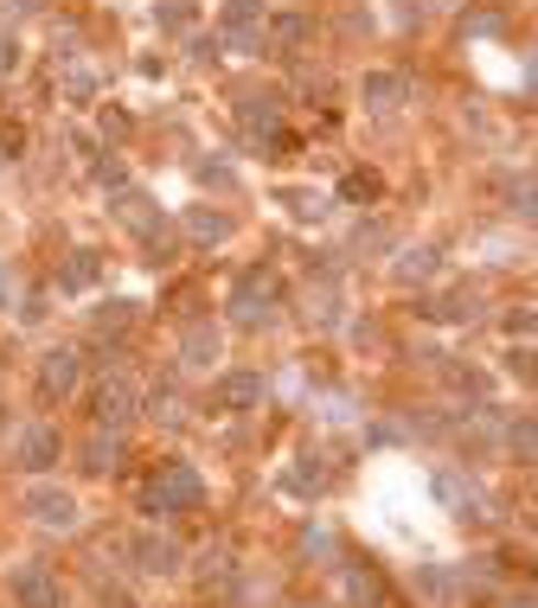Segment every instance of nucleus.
I'll return each instance as SVG.
<instances>
[{
  "label": "nucleus",
  "instance_id": "obj_1",
  "mask_svg": "<svg viewBox=\"0 0 538 608\" xmlns=\"http://www.w3.org/2000/svg\"><path fill=\"white\" fill-rule=\"evenodd\" d=\"M199 499H205V481L192 474L187 461H167L160 474H154L148 487H142V513H199Z\"/></svg>",
  "mask_w": 538,
  "mask_h": 608
},
{
  "label": "nucleus",
  "instance_id": "obj_2",
  "mask_svg": "<svg viewBox=\"0 0 538 608\" xmlns=\"http://www.w3.org/2000/svg\"><path fill=\"white\" fill-rule=\"evenodd\" d=\"M269 307H276V282H269L264 269H244L237 289H231V320L237 327H264Z\"/></svg>",
  "mask_w": 538,
  "mask_h": 608
},
{
  "label": "nucleus",
  "instance_id": "obj_3",
  "mask_svg": "<svg viewBox=\"0 0 538 608\" xmlns=\"http://www.w3.org/2000/svg\"><path fill=\"white\" fill-rule=\"evenodd\" d=\"M77 379H83V359H77L71 346H52V352L38 359V397H45V404H65L77 391Z\"/></svg>",
  "mask_w": 538,
  "mask_h": 608
},
{
  "label": "nucleus",
  "instance_id": "obj_4",
  "mask_svg": "<svg viewBox=\"0 0 538 608\" xmlns=\"http://www.w3.org/2000/svg\"><path fill=\"white\" fill-rule=\"evenodd\" d=\"M128 417H135V391H128L122 379H103L97 391H90V423H97V429L122 436V429H128Z\"/></svg>",
  "mask_w": 538,
  "mask_h": 608
},
{
  "label": "nucleus",
  "instance_id": "obj_5",
  "mask_svg": "<svg viewBox=\"0 0 538 608\" xmlns=\"http://www.w3.org/2000/svg\"><path fill=\"white\" fill-rule=\"evenodd\" d=\"M212 410L244 417V410H264V372H225L212 384Z\"/></svg>",
  "mask_w": 538,
  "mask_h": 608
},
{
  "label": "nucleus",
  "instance_id": "obj_6",
  "mask_svg": "<svg viewBox=\"0 0 538 608\" xmlns=\"http://www.w3.org/2000/svg\"><path fill=\"white\" fill-rule=\"evenodd\" d=\"M13 603L20 608H65V583H58V571H45V564H20L13 571Z\"/></svg>",
  "mask_w": 538,
  "mask_h": 608
},
{
  "label": "nucleus",
  "instance_id": "obj_7",
  "mask_svg": "<svg viewBox=\"0 0 538 608\" xmlns=\"http://www.w3.org/2000/svg\"><path fill=\"white\" fill-rule=\"evenodd\" d=\"M65 455V436L52 429V423H33V429H20V442H13V461L26 468V474H45V468H58Z\"/></svg>",
  "mask_w": 538,
  "mask_h": 608
},
{
  "label": "nucleus",
  "instance_id": "obj_8",
  "mask_svg": "<svg viewBox=\"0 0 538 608\" xmlns=\"http://www.w3.org/2000/svg\"><path fill=\"white\" fill-rule=\"evenodd\" d=\"M128 551H135V564H142L148 576H173V571H180V558H187V551H180V538H167V532H135Z\"/></svg>",
  "mask_w": 538,
  "mask_h": 608
},
{
  "label": "nucleus",
  "instance_id": "obj_9",
  "mask_svg": "<svg viewBox=\"0 0 538 608\" xmlns=\"http://www.w3.org/2000/svg\"><path fill=\"white\" fill-rule=\"evenodd\" d=\"M26 513H33L38 526H58V532L77 526V499L65 494V487H33V494H26Z\"/></svg>",
  "mask_w": 538,
  "mask_h": 608
},
{
  "label": "nucleus",
  "instance_id": "obj_10",
  "mask_svg": "<svg viewBox=\"0 0 538 608\" xmlns=\"http://www.w3.org/2000/svg\"><path fill=\"white\" fill-rule=\"evenodd\" d=\"M218 26H225V38H231V45H250V38L264 33V0H231Z\"/></svg>",
  "mask_w": 538,
  "mask_h": 608
},
{
  "label": "nucleus",
  "instance_id": "obj_11",
  "mask_svg": "<svg viewBox=\"0 0 538 608\" xmlns=\"http://www.w3.org/2000/svg\"><path fill=\"white\" fill-rule=\"evenodd\" d=\"M218 327H212V320H192L187 327V340H180V352H187V365H199V372H205V365H212V359H218Z\"/></svg>",
  "mask_w": 538,
  "mask_h": 608
},
{
  "label": "nucleus",
  "instance_id": "obj_12",
  "mask_svg": "<svg viewBox=\"0 0 538 608\" xmlns=\"http://www.w3.org/2000/svg\"><path fill=\"white\" fill-rule=\"evenodd\" d=\"M90 282H97V250H71V263L58 269V289H65V295H83Z\"/></svg>",
  "mask_w": 538,
  "mask_h": 608
},
{
  "label": "nucleus",
  "instance_id": "obj_13",
  "mask_svg": "<svg viewBox=\"0 0 538 608\" xmlns=\"http://www.w3.org/2000/svg\"><path fill=\"white\" fill-rule=\"evenodd\" d=\"M307 33H314V26H307L302 13H282V20L269 26V45H276V58H289V52H295V45H302Z\"/></svg>",
  "mask_w": 538,
  "mask_h": 608
},
{
  "label": "nucleus",
  "instance_id": "obj_14",
  "mask_svg": "<svg viewBox=\"0 0 538 608\" xmlns=\"http://www.w3.org/2000/svg\"><path fill=\"white\" fill-rule=\"evenodd\" d=\"M346 589H352V603H366V608H379L384 603V583H379V571H346Z\"/></svg>",
  "mask_w": 538,
  "mask_h": 608
},
{
  "label": "nucleus",
  "instance_id": "obj_15",
  "mask_svg": "<svg viewBox=\"0 0 538 608\" xmlns=\"http://www.w3.org/2000/svg\"><path fill=\"white\" fill-rule=\"evenodd\" d=\"M115 455H122V442H103V429H97V436H90V449H83V468H90V474H110L115 468Z\"/></svg>",
  "mask_w": 538,
  "mask_h": 608
},
{
  "label": "nucleus",
  "instance_id": "obj_16",
  "mask_svg": "<svg viewBox=\"0 0 538 608\" xmlns=\"http://www.w3.org/2000/svg\"><path fill=\"white\" fill-rule=\"evenodd\" d=\"M187 230L199 237V244H218L231 225H225V212H187Z\"/></svg>",
  "mask_w": 538,
  "mask_h": 608
},
{
  "label": "nucleus",
  "instance_id": "obj_17",
  "mask_svg": "<svg viewBox=\"0 0 538 608\" xmlns=\"http://www.w3.org/2000/svg\"><path fill=\"white\" fill-rule=\"evenodd\" d=\"M506 449H513V461H533V468H538V423H513Z\"/></svg>",
  "mask_w": 538,
  "mask_h": 608
},
{
  "label": "nucleus",
  "instance_id": "obj_18",
  "mask_svg": "<svg viewBox=\"0 0 538 608\" xmlns=\"http://www.w3.org/2000/svg\"><path fill=\"white\" fill-rule=\"evenodd\" d=\"M397 97H404V77H366V103L372 110H391Z\"/></svg>",
  "mask_w": 538,
  "mask_h": 608
},
{
  "label": "nucleus",
  "instance_id": "obj_19",
  "mask_svg": "<svg viewBox=\"0 0 538 608\" xmlns=\"http://www.w3.org/2000/svg\"><path fill=\"white\" fill-rule=\"evenodd\" d=\"M321 487H327V468H321V461L307 455L302 468L289 474V494H321Z\"/></svg>",
  "mask_w": 538,
  "mask_h": 608
},
{
  "label": "nucleus",
  "instance_id": "obj_20",
  "mask_svg": "<svg viewBox=\"0 0 538 608\" xmlns=\"http://www.w3.org/2000/svg\"><path fill=\"white\" fill-rule=\"evenodd\" d=\"M506 372L519 384H538V346H513V352H506Z\"/></svg>",
  "mask_w": 538,
  "mask_h": 608
},
{
  "label": "nucleus",
  "instance_id": "obj_21",
  "mask_svg": "<svg viewBox=\"0 0 538 608\" xmlns=\"http://www.w3.org/2000/svg\"><path fill=\"white\" fill-rule=\"evenodd\" d=\"M90 320H97V334H128V320H135V314H128V302H110V307H97Z\"/></svg>",
  "mask_w": 538,
  "mask_h": 608
},
{
  "label": "nucleus",
  "instance_id": "obj_22",
  "mask_svg": "<svg viewBox=\"0 0 538 608\" xmlns=\"http://www.w3.org/2000/svg\"><path fill=\"white\" fill-rule=\"evenodd\" d=\"M429 269H436V250H411V257H404V263H397V275H404V282H411V275H429Z\"/></svg>",
  "mask_w": 538,
  "mask_h": 608
},
{
  "label": "nucleus",
  "instance_id": "obj_23",
  "mask_svg": "<svg viewBox=\"0 0 538 608\" xmlns=\"http://www.w3.org/2000/svg\"><path fill=\"white\" fill-rule=\"evenodd\" d=\"M372 192H379L372 173H352V180H346V199H372Z\"/></svg>",
  "mask_w": 538,
  "mask_h": 608
},
{
  "label": "nucleus",
  "instance_id": "obj_24",
  "mask_svg": "<svg viewBox=\"0 0 538 608\" xmlns=\"http://www.w3.org/2000/svg\"><path fill=\"white\" fill-rule=\"evenodd\" d=\"M519 212H526V218L538 225V187H526V192H519Z\"/></svg>",
  "mask_w": 538,
  "mask_h": 608
},
{
  "label": "nucleus",
  "instance_id": "obj_25",
  "mask_svg": "<svg viewBox=\"0 0 538 608\" xmlns=\"http://www.w3.org/2000/svg\"><path fill=\"white\" fill-rule=\"evenodd\" d=\"M20 65V52H13V38H0V71H13Z\"/></svg>",
  "mask_w": 538,
  "mask_h": 608
},
{
  "label": "nucleus",
  "instance_id": "obj_26",
  "mask_svg": "<svg viewBox=\"0 0 538 608\" xmlns=\"http://www.w3.org/2000/svg\"><path fill=\"white\" fill-rule=\"evenodd\" d=\"M103 608H135V603H128V589H103Z\"/></svg>",
  "mask_w": 538,
  "mask_h": 608
},
{
  "label": "nucleus",
  "instance_id": "obj_27",
  "mask_svg": "<svg viewBox=\"0 0 538 608\" xmlns=\"http://www.w3.org/2000/svg\"><path fill=\"white\" fill-rule=\"evenodd\" d=\"M513 608H533V603H513Z\"/></svg>",
  "mask_w": 538,
  "mask_h": 608
},
{
  "label": "nucleus",
  "instance_id": "obj_28",
  "mask_svg": "<svg viewBox=\"0 0 538 608\" xmlns=\"http://www.w3.org/2000/svg\"><path fill=\"white\" fill-rule=\"evenodd\" d=\"M533 506H538V494H533Z\"/></svg>",
  "mask_w": 538,
  "mask_h": 608
}]
</instances>
